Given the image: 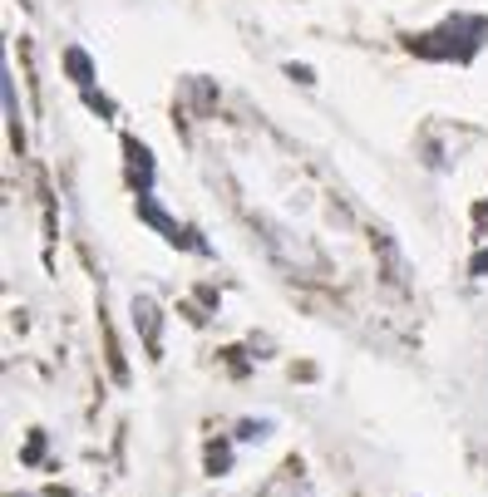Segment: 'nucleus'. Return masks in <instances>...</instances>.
<instances>
[{"instance_id": "nucleus-1", "label": "nucleus", "mask_w": 488, "mask_h": 497, "mask_svg": "<svg viewBox=\"0 0 488 497\" xmlns=\"http://www.w3.org/2000/svg\"><path fill=\"white\" fill-rule=\"evenodd\" d=\"M483 40H488V20L483 15H449L439 30L414 35L410 50L424 55V59H474Z\"/></svg>"}, {"instance_id": "nucleus-2", "label": "nucleus", "mask_w": 488, "mask_h": 497, "mask_svg": "<svg viewBox=\"0 0 488 497\" xmlns=\"http://www.w3.org/2000/svg\"><path fill=\"white\" fill-rule=\"evenodd\" d=\"M139 217L149 221V227H158L168 247H188V251H212V247H207V241L197 237L193 227H178V221H173L168 212H163V207L153 203V193H139Z\"/></svg>"}, {"instance_id": "nucleus-3", "label": "nucleus", "mask_w": 488, "mask_h": 497, "mask_svg": "<svg viewBox=\"0 0 488 497\" xmlns=\"http://www.w3.org/2000/svg\"><path fill=\"white\" fill-rule=\"evenodd\" d=\"M123 153H129V183H133V193H153V153H149V143L123 139Z\"/></svg>"}, {"instance_id": "nucleus-4", "label": "nucleus", "mask_w": 488, "mask_h": 497, "mask_svg": "<svg viewBox=\"0 0 488 497\" xmlns=\"http://www.w3.org/2000/svg\"><path fill=\"white\" fill-rule=\"evenodd\" d=\"M133 321H139L143 340H149V350H158V305L149 301V295H139L133 301Z\"/></svg>"}, {"instance_id": "nucleus-5", "label": "nucleus", "mask_w": 488, "mask_h": 497, "mask_svg": "<svg viewBox=\"0 0 488 497\" xmlns=\"http://www.w3.org/2000/svg\"><path fill=\"white\" fill-rule=\"evenodd\" d=\"M65 69H69V79L79 84V89H89V84H95V59L85 55V50H65Z\"/></svg>"}, {"instance_id": "nucleus-6", "label": "nucleus", "mask_w": 488, "mask_h": 497, "mask_svg": "<svg viewBox=\"0 0 488 497\" xmlns=\"http://www.w3.org/2000/svg\"><path fill=\"white\" fill-rule=\"evenodd\" d=\"M0 89H5V119H10V133L20 139V99H15V74H0Z\"/></svg>"}, {"instance_id": "nucleus-7", "label": "nucleus", "mask_w": 488, "mask_h": 497, "mask_svg": "<svg viewBox=\"0 0 488 497\" xmlns=\"http://www.w3.org/2000/svg\"><path fill=\"white\" fill-rule=\"evenodd\" d=\"M267 433H272V419H242V424H237V438H242V443L267 438Z\"/></svg>"}, {"instance_id": "nucleus-8", "label": "nucleus", "mask_w": 488, "mask_h": 497, "mask_svg": "<svg viewBox=\"0 0 488 497\" xmlns=\"http://www.w3.org/2000/svg\"><path fill=\"white\" fill-rule=\"evenodd\" d=\"M227 463H232V453H227V443H212V448H207V473H227Z\"/></svg>"}, {"instance_id": "nucleus-9", "label": "nucleus", "mask_w": 488, "mask_h": 497, "mask_svg": "<svg viewBox=\"0 0 488 497\" xmlns=\"http://www.w3.org/2000/svg\"><path fill=\"white\" fill-rule=\"evenodd\" d=\"M85 104H89V109H95V113H104V119H113V104L104 99V94L95 89V84H89V89H85Z\"/></svg>"}, {"instance_id": "nucleus-10", "label": "nucleus", "mask_w": 488, "mask_h": 497, "mask_svg": "<svg viewBox=\"0 0 488 497\" xmlns=\"http://www.w3.org/2000/svg\"><path fill=\"white\" fill-rule=\"evenodd\" d=\"M286 79H296V84H316V69H311V65H286Z\"/></svg>"}, {"instance_id": "nucleus-11", "label": "nucleus", "mask_w": 488, "mask_h": 497, "mask_svg": "<svg viewBox=\"0 0 488 497\" xmlns=\"http://www.w3.org/2000/svg\"><path fill=\"white\" fill-rule=\"evenodd\" d=\"M469 271H474V276H488V247H483V251H479V257H474V261H469Z\"/></svg>"}, {"instance_id": "nucleus-12", "label": "nucleus", "mask_w": 488, "mask_h": 497, "mask_svg": "<svg viewBox=\"0 0 488 497\" xmlns=\"http://www.w3.org/2000/svg\"><path fill=\"white\" fill-rule=\"evenodd\" d=\"M479 227L488 231V203H479Z\"/></svg>"}]
</instances>
